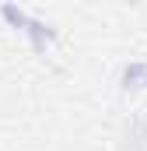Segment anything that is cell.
Wrapping results in <instances>:
<instances>
[{
	"label": "cell",
	"mask_w": 147,
	"mask_h": 151,
	"mask_svg": "<svg viewBox=\"0 0 147 151\" xmlns=\"http://www.w3.org/2000/svg\"><path fill=\"white\" fill-rule=\"evenodd\" d=\"M25 35H28V42H32V49H35V53H46V46H53V42H56V28H53V25H46L42 18L32 14V21H28Z\"/></svg>",
	"instance_id": "cell-1"
},
{
	"label": "cell",
	"mask_w": 147,
	"mask_h": 151,
	"mask_svg": "<svg viewBox=\"0 0 147 151\" xmlns=\"http://www.w3.org/2000/svg\"><path fill=\"white\" fill-rule=\"evenodd\" d=\"M119 84H123L126 91L147 88V60H133V63H126L123 74H119Z\"/></svg>",
	"instance_id": "cell-2"
},
{
	"label": "cell",
	"mask_w": 147,
	"mask_h": 151,
	"mask_svg": "<svg viewBox=\"0 0 147 151\" xmlns=\"http://www.w3.org/2000/svg\"><path fill=\"white\" fill-rule=\"evenodd\" d=\"M0 18H4L11 28H18V32H25V28H28V21H32V14H28V11H21V7H14V4H0Z\"/></svg>",
	"instance_id": "cell-3"
},
{
	"label": "cell",
	"mask_w": 147,
	"mask_h": 151,
	"mask_svg": "<svg viewBox=\"0 0 147 151\" xmlns=\"http://www.w3.org/2000/svg\"><path fill=\"white\" fill-rule=\"evenodd\" d=\"M133 141V148H144L147 144V116H133L126 123V144Z\"/></svg>",
	"instance_id": "cell-4"
}]
</instances>
